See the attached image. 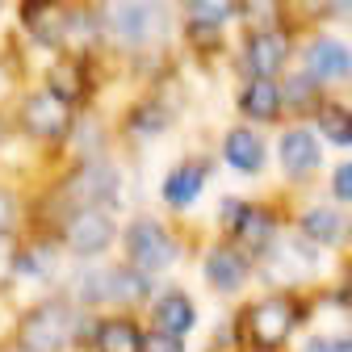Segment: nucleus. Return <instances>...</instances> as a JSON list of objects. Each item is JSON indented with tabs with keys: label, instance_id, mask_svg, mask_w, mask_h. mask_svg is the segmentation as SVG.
Listing matches in <instances>:
<instances>
[{
	"label": "nucleus",
	"instance_id": "f257e3e1",
	"mask_svg": "<svg viewBox=\"0 0 352 352\" xmlns=\"http://www.w3.org/2000/svg\"><path fill=\"white\" fill-rule=\"evenodd\" d=\"M105 30L126 47H151L168 34L164 0H105Z\"/></svg>",
	"mask_w": 352,
	"mask_h": 352
},
{
	"label": "nucleus",
	"instance_id": "f03ea898",
	"mask_svg": "<svg viewBox=\"0 0 352 352\" xmlns=\"http://www.w3.org/2000/svg\"><path fill=\"white\" fill-rule=\"evenodd\" d=\"M76 315L63 302H42L17 323V348L21 352H63L72 344Z\"/></svg>",
	"mask_w": 352,
	"mask_h": 352
},
{
	"label": "nucleus",
	"instance_id": "7ed1b4c3",
	"mask_svg": "<svg viewBox=\"0 0 352 352\" xmlns=\"http://www.w3.org/2000/svg\"><path fill=\"white\" fill-rule=\"evenodd\" d=\"M118 185H122V176L109 160H84L72 176H67V185H63V206L76 214V210H101L105 201L118 197Z\"/></svg>",
	"mask_w": 352,
	"mask_h": 352
},
{
	"label": "nucleus",
	"instance_id": "20e7f679",
	"mask_svg": "<svg viewBox=\"0 0 352 352\" xmlns=\"http://www.w3.org/2000/svg\"><path fill=\"white\" fill-rule=\"evenodd\" d=\"M126 256L139 273H164L168 264H176L181 248H176V239L168 235L164 223H155V218H135L130 231H126Z\"/></svg>",
	"mask_w": 352,
	"mask_h": 352
},
{
	"label": "nucleus",
	"instance_id": "39448f33",
	"mask_svg": "<svg viewBox=\"0 0 352 352\" xmlns=\"http://www.w3.org/2000/svg\"><path fill=\"white\" fill-rule=\"evenodd\" d=\"M21 130L30 139H42V143H55L72 130V101H63L59 93L42 88V93H30L25 105H21Z\"/></svg>",
	"mask_w": 352,
	"mask_h": 352
},
{
	"label": "nucleus",
	"instance_id": "423d86ee",
	"mask_svg": "<svg viewBox=\"0 0 352 352\" xmlns=\"http://www.w3.org/2000/svg\"><path fill=\"white\" fill-rule=\"evenodd\" d=\"M248 336L260 344V348H277L289 340V331L298 327V306L285 298V294H273V298H260L248 306Z\"/></svg>",
	"mask_w": 352,
	"mask_h": 352
},
{
	"label": "nucleus",
	"instance_id": "0eeeda50",
	"mask_svg": "<svg viewBox=\"0 0 352 352\" xmlns=\"http://www.w3.org/2000/svg\"><path fill=\"white\" fill-rule=\"evenodd\" d=\"M80 298L84 302H139L147 298V273L130 269H97L80 281Z\"/></svg>",
	"mask_w": 352,
	"mask_h": 352
},
{
	"label": "nucleus",
	"instance_id": "6e6552de",
	"mask_svg": "<svg viewBox=\"0 0 352 352\" xmlns=\"http://www.w3.org/2000/svg\"><path fill=\"white\" fill-rule=\"evenodd\" d=\"M63 243L72 256H101L113 243V214L109 210H76L63 223Z\"/></svg>",
	"mask_w": 352,
	"mask_h": 352
},
{
	"label": "nucleus",
	"instance_id": "1a4fd4ad",
	"mask_svg": "<svg viewBox=\"0 0 352 352\" xmlns=\"http://www.w3.org/2000/svg\"><path fill=\"white\" fill-rule=\"evenodd\" d=\"M227 227L235 231V239L243 243V252H264V248H273L277 218H273V210H264V206L231 201L227 206Z\"/></svg>",
	"mask_w": 352,
	"mask_h": 352
},
{
	"label": "nucleus",
	"instance_id": "9d476101",
	"mask_svg": "<svg viewBox=\"0 0 352 352\" xmlns=\"http://www.w3.org/2000/svg\"><path fill=\"white\" fill-rule=\"evenodd\" d=\"M289 59V34L285 30H260L248 34V47H243V67L256 80H273Z\"/></svg>",
	"mask_w": 352,
	"mask_h": 352
},
{
	"label": "nucleus",
	"instance_id": "9b49d317",
	"mask_svg": "<svg viewBox=\"0 0 352 352\" xmlns=\"http://www.w3.org/2000/svg\"><path fill=\"white\" fill-rule=\"evenodd\" d=\"M201 273H206L210 289H218V294H235V289H243V281H248V273H252V264H248V252H243V248H235V243H218V248H210V256H206V264H201Z\"/></svg>",
	"mask_w": 352,
	"mask_h": 352
},
{
	"label": "nucleus",
	"instance_id": "f8f14e48",
	"mask_svg": "<svg viewBox=\"0 0 352 352\" xmlns=\"http://www.w3.org/2000/svg\"><path fill=\"white\" fill-rule=\"evenodd\" d=\"M21 25H25L38 42L59 47V42H67L72 13L63 9V0H21Z\"/></svg>",
	"mask_w": 352,
	"mask_h": 352
},
{
	"label": "nucleus",
	"instance_id": "ddd939ff",
	"mask_svg": "<svg viewBox=\"0 0 352 352\" xmlns=\"http://www.w3.org/2000/svg\"><path fill=\"white\" fill-rule=\"evenodd\" d=\"M206 176H210V164L206 160H185L176 164L168 176H164V201L172 210H185L197 201V193L206 189Z\"/></svg>",
	"mask_w": 352,
	"mask_h": 352
},
{
	"label": "nucleus",
	"instance_id": "4468645a",
	"mask_svg": "<svg viewBox=\"0 0 352 352\" xmlns=\"http://www.w3.org/2000/svg\"><path fill=\"white\" fill-rule=\"evenodd\" d=\"M306 76L315 80H348L352 76V51L336 38H315L306 47Z\"/></svg>",
	"mask_w": 352,
	"mask_h": 352
},
{
	"label": "nucleus",
	"instance_id": "2eb2a0df",
	"mask_svg": "<svg viewBox=\"0 0 352 352\" xmlns=\"http://www.w3.org/2000/svg\"><path fill=\"white\" fill-rule=\"evenodd\" d=\"M239 109H243V118H252V122H277V113L285 109V93L277 88V80H243V88H239Z\"/></svg>",
	"mask_w": 352,
	"mask_h": 352
},
{
	"label": "nucleus",
	"instance_id": "dca6fc26",
	"mask_svg": "<svg viewBox=\"0 0 352 352\" xmlns=\"http://www.w3.org/2000/svg\"><path fill=\"white\" fill-rule=\"evenodd\" d=\"M319 160H323V151H319L315 135L306 126H294V130H285V135H281V168L294 176V181L311 176L319 168Z\"/></svg>",
	"mask_w": 352,
	"mask_h": 352
},
{
	"label": "nucleus",
	"instance_id": "f3484780",
	"mask_svg": "<svg viewBox=\"0 0 352 352\" xmlns=\"http://www.w3.org/2000/svg\"><path fill=\"white\" fill-rule=\"evenodd\" d=\"M223 160L235 168V172H260L264 168V143H260V135L256 130H248V126H239V130H231V135L223 139Z\"/></svg>",
	"mask_w": 352,
	"mask_h": 352
},
{
	"label": "nucleus",
	"instance_id": "a211bd4d",
	"mask_svg": "<svg viewBox=\"0 0 352 352\" xmlns=\"http://www.w3.org/2000/svg\"><path fill=\"white\" fill-rule=\"evenodd\" d=\"M155 327L168 331V336H189V331L197 327V311H193L189 294H181V289L164 294V298L155 302Z\"/></svg>",
	"mask_w": 352,
	"mask_h": 352
},
{
	"label": "nucleus",
	"instance_id": "6ab92c4d",
	"mask_svg": "<svg viewBox=\"0 0 352 352\" xmlns=\"http://www.w3.org/2000/svg\"><path fill=\"white\" fill-rule=\"evenodd\" d=\"M93 344H97V352H143V331L130 319H105V323H97Z\"/></svg>",
	"mask_w": 352,
	"mask_h": 352
},
{
	"label": "nucleus",
	"instance_id": "aec40b11",
	"mask_svg": "<svg viewBox=\"0 0 352 352\" xmlns=\"http://www.w3.org/2000/svg\"><path fill=\"white\" fill-rule=\"evenodd\" d=\"M302 239H315V243H340L344 239V218L336 210H306L302 214Z\"/></svg>",
	"mask_w": 352,
	"mask_h": 352
},
{
	"label": "nucleus",
	"instance_id": "412c9836",
	"mask_svg": "<svg viewBox=\"0 0 352 352\" xmlns=\"http://www.w3.org/2000/svg\"><path fill=\"white\" fill-rule=\"evenodd\" d=\"M51 93H59L63 101H84V93H88V80H84V67H80V59H63V63H55L51 67Z\"/></svg>",
	"mask_w": 352,
	"mask_h": 352
},
{
	"label": "nucleus",
	"instance_id": "4be33fe9",
	"mask_svg": "<svg viewBox=\"0 0 352 352\" xmlns=\"http://www.w3.org/2000/svg\"><path fill=\"white\" fill-rule=\"evenodd\" d=\"M319 130L336 147H352V109H344L340 101L319 105Z\"/></svg>",
	"mask_w": 352,
	"mask_h": 352
},
{
	"label": "nucleus",
	"instance_id": "5701e85b",
	"mask_svg": "<svg viewBox=\"0 0 352 352\" xmlns=\"http://www.w3.org/2000/svg\"><path fill=\"white\" fill-rule=\"evenodd\" d=\"M239 17L252 34L260 30H277V17H281V0H239Z\"/></svg>",
	"mask_w": 352,
	"mask_h": 352
},
{
	"label": "nucleus",
	"instance_id": "b1692460",
	"mask_svg": "<svg viewBox=\"0 0 352 352\" xmlns=\"http://www.w3.org/2000/svg\"><path fill=\"white\" fill-rule=\"evenodd\" d=\"M239 9V0H193V21L201 25H223Z\"/></svg>",
	"mask_w": 352,
	"mask_h": 352
},
{
	"label": "nucleus",
	"instance_id": "393cba45",
	"mask_svg": "<svg viewBox=\"0 0 352 352\" xmlns=\"http://www.w3.org/2000/svg\"><path fill=\"white\" fill-rule=\"evenodd\" d=\"M130 122H135V135H147V139H151V135H160V130L168 126V113L147 101L143 109H135V118H130Z\"/></svg>",
	"mask_w": 352,
	"mask_h": 352
},
{
	"label": "nucleus",
	"instance_id": "a878e982",
	"mask_svg": "<svg viewBox=\"0 0 352 352\" xmlns=\"http://www.w3.org/2000/svg\"><path fill=\"white\" fill-rule=\"evenodd\" d=\"M143 352H185V344H181V336H168V331H147L143 336Z\"/></svg>",
	"mask_w": 352,
	"mask_h": 352
},
{
	"label": "nucleus",
	"instance_id": "bb28decb",
	"mask_svg": "<svg viewBox=\"0 0 352 352\" xmlns=\"http://www.w3.org/2000/svg\"><path fill=\"white\" fill-rule=\"evenodd\" d=\"M13 273H17V248H13V239L5 231V235H0V285H5Z\"/></svg>",
	"mask_w": 352,
	"mask_h": 352
},
{
	"label": "nucleus",
	"instance_id": "cd10ccee",
	"mask_svg": "<svg viewBox=\"0 0 352 352\" xmlns=\"http://www.w3.org/2000/svg\"><path fill=\"white\" fill-rule=\"evenodd\" d=\"M289 101L294 105H306V101H311L315 105V76H298V80H289Z\"/></svg>",
	"mask_w": 352,
	"mask_h": 352
},
{
	"label": "nucleus",
	"instance_id": "c85d7f7f",
	"mask_svg": "<svg viewBox=\"0 0 352 352\" xmlns=\"http://www.w3.org/2000/svg\"><path fill=\"white\" fill-rule=\"evenodd\" d=\"M331 185H336V197L352 206V164H340L336 176H331Z\"/></svg>",
	"mask_w": 352,
	"mask_h": 352
},
{
	"label": "nucleus",
	"instance_id": "c756f323",
	"mask_svg": "<svg viewBox=\"0 0 352 352\" xmlns=\"http://www.w3.org/2000/svg\"><path fill=\"white\" fill-rule=\"evenodd\" d=\"M13 214H17V201H13V193H5V189H0V235H5V231L13 227Z\"/></svg>",
	"mask_w": 352,
	"mask_h": 352
},
{
	"label": "nucleus",
	"instance_id": "7c9ffc66",
	"mask_svg": "<svg viewBox=\"0 0 352 352\" xmlns=\"http://www.w3.org/2000/svg\"><path fill=\"white\" fill-rule=\"evenodd\" d=\"M302 352H336V340H327V336H311L302 344Z\"/></svg>",
	"mask_w": 352,
	"mask_h": 352
},
{
	"label": "nucleus",
	"instance_id": "2f4dec72",
	"mask_svg": "<svg viewBox=\"0 0 352 352\" xmlns=\"http://www.w3.org/2000/svg\"><path fill=\"white\" fill-rule=\"evenodd\" d=\"M189 5H193V0H189Z\"/></svg>",
	"mask_w": 352,
	"mask_h": 352
}]
</instances>
